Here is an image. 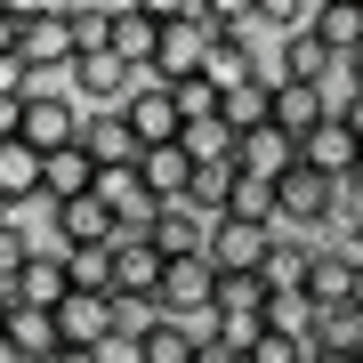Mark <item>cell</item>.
I'll return each mask as SVG.
<instances>
[{"instance_id": "1", "label": "cell", "mask_w": 363, "mask_h": 363, "mask_svg": "<svg viewBox=\"0 0 363 363\" xmlns=\"http://www.w3.org/2000/svg\"><path fill=\"white\" fill-rule=\"evenodd\" d=\"M121 121H130L138 154L145 145H178L186 138V113H178V89L162 73H130V97H121Z\"/></svg>"}, {"instance_id": "2", "label": "cell", "mask_w": 363, "mask_h": 363, "mask_svg": "<svg viewBox=\"0 0 363 363\" xmlns=\"http://www.w3.org/2000/svg\"><path fill=\"white\" fill-rule=\"evenodd\" d=\"M291 226H242V218H218L210 226V267L218 274H267L274 242H283Z\"/></svg>"}, {"instance_id": "3", "label": "cell", "mask_w": 363, "mask_h": 363, "mask_svg": "<svg viewBox=\"0 0 363 363\" xmlns=\"http://www.w3.org/2000/svg\"><path fill=\"white\" fill-rule=\"evenodd\" d=\"M210 40H218V25L194 9V16H178V25H162V40H154V73L178 89V81H194L202 65H210Z\"/></svg>"}, {"instance_id": "4", "label": "cell", "mask_w": 363, "mask_h": 363, "mask_svg": "<svg viewBox=\"0 0 363 363\" xmlns=\"http://www.w3.org/2000/svg\"><path fill=\"white\" fill-rule=\"evenodd\" d=\"M226 210H202V202H162L154 210V250L162 259H210V226H218Z\"/></svg>"}, {"instance_id": "5", "label": "cell", "mask_w": 363, "mask_h": 363, "mask_svg": "<svg viewBox=\"0 0 363 363\" xmlns=\"http://www.w3.org/2000/svg\"><path fill=\"white\" fill-rule=\"evenodd\" d=\"M16 57H25V73H73V16L65 9H49V16H33V25H16Z\"/></svg>"}, {"instance_id": "6", "label": "cell", "mask_w": 363, "mask_h": 363, "mask_svg": "<svg viewBox=\"0 0 363 363\" xmlns=\"http://www.w3.org/2000/svg\"><path fill=\"white\" fill-rule=\"evenodd\" d=\"M81 121H89V105H81L73 89H65V97H40V89H33V105H25V145H33V154H65V145H81Z\"/></svg>"}, {"instance_id": "7", "label": "cell", "mask_w": 363, "mask_h": 363, "mask_svg": "<svg viewBox=\"0 0 363 363\" xmlns=\"http://www.w3.org/2000/svg\"><path fill=\"white\" fill-rule=\"evenodd\" d=\"M9 298H16V307H40V315H57V307H65V298H73V274H65V250H33V259L25 267H16V283H9Z\"/></svg>"}, {"instance_id": "8", "label": "cell", "mask_w": 363, "mask_h": 363, "mask_svg": "<svg viewBox=\"0 0 363 363\" xmlns=\"http://www.w3.org/2000/svg\"><path fill=\"white\" fill-rule=\"evenodd\" d=\"M97 202L105 210H113V226L121 234H145V226H154V194H145V178H138V162H113V169H97Z\"/></svg>"}, {"instance_id": "9", "label": "cell", "mask_w": 363, "mask_h": 363, "mask_svg": "<svg viewBox=\"0 0 363 363\" xmlns=\"http://www.w3.org/2000/svg\"><path fill=\"white\" fill-rule=\"evenodd\" d=\"M162 250H154V234H113V298H154L162 283Z\"/></svg>"}, {"instance_id": "10", "label": "cell", "mask_w": 363, "mask_h": 363, "mask_svg": "<svg viewBox=\"0 0 363 363\" xmlns=\"http://www.w3.org/2000/svg\"><path fill=\"white\" fill-rule=\"evenodd\" d=\"M202 81H210L218 97H234V89H250V81H274V73H267V57L250 49V40L218 33V40H210V65H202Z\"/></svg>"}, {"instance_id": "11", "label": "cell", "mask_w": 363, "mask_h": 363, "mask_svg": "<svg viewBox=\"0 0 363 363\" xmlns=\"http://www.w3.org/2000/svg\"><path fill=\"white\" fill-rule=\"evenodd\" d=\"M49 226H57V250H97V242H113V210H105L97 194H81V202H57L49 210Z\"/></svg>"}, {"instance_id": "12", "label": "cell", "mask_w": 363, "mask_h": 363, "mask_svg": "<svg viewBox=\"0 0 363 363\" xmlns=\"http://www.w3.org/2000/svg\"><path fill=\"white\" fill-rule=\"evenodd\" d=\"M138 178H145L154 202H194V154H186V145H145Z\"/></svg>"}, {"instance_id": "13", "label": "cell", "mask_w": 363, "mask_h": 363, "mask_svg": "<svg viewBox=\"0 0 363 363\" xmlns=\"http://www.w3.org/2000/svg\"><path fill=\"white\" fill-rule=\"evenodd\" d=\"M57 331H65V347H105L113 339V291H73L57 307Z\"/></svg>"}, {"instance_id": "14", "label": "cell", "mask_w": 363, "mask_h": 363, "mask_svg": "<svg viewBox=\"0 0 363 363\" xmlns=\"http://www.w3.org/2000/svg\"><path fill=\"white\" fill-rule=\"evenodd\" d=\"M234 169H242V178H283V169H298V138H283L267 121V130H250V138H234Z\"/></svg>"}, {"instance_id": "15", "label": "cell", "mask_w": 363, "mask_h": 363, "mask_svg": "<svg viewBox=\"0 0 363 363\" xmlns=\"http://www.w3.org/2000/svg\"><path fill=\"white\" fill-rule=\"evenodd\" d=\"M40 169H49V154H33L25 138H0V202H9V210H33L40 202Z\"/></svg>"}, {"instance_id": "16", "label": "cell", "mask_w": 363, "mask_h": 363, "mask_svg": "<svg viewBox=\"0 0 363 363\" xmlns=\"http://www.w3.org/2000/svg\"><path fill=\"white\" fill-rule=\"evenodd\" d=\"M298 162H307V169H323L331 186H347V178H355V162H363V145H355L347 121H323V130L298 145Z\"/></svg>"}, {"instance_id": "17", "label": "cell", "mask_w": 363, "mask_h": 363, "mask_svg": "<svg viewBox=\"0 0 363 363\" xmlns=\"http://www.w3.org/2000/svg\"><path fill=\"white\" fill-rule=\"evenodd\" d=\"M81 194H97V162H89V145H65V154H49V169H40V202H81Z\"/></svg>"}, {"instance_id": "18", "label": "cell", "mask_w": 363, "mask_h": 363, "mask_svg": "<svg viewBox=\"0 0 363 363\" xmlns=\"http://www.w3.org/2000/svg\"><path fill=\"white\" fill-rule=\"evenodd\" d=\"M307 298L315 307H347L355 298V259L339 242H315V267H307Z\"/></svg>"}, {"instance_id": "19", "label": "cell", "mask_w": 363, "mask_h": 363, "mask_svg": "<svg viewBox=\"0 0 363 363\" xmlns=\"http://www.w3.org/2000/svg\"><path fill=\"white\" fill-rule=\"evenodd\" d=\"M331 65H339V57H331L315 33H283V49H274V81H298V89H315Z\"/></svg>"}, {"instance_id": "20", "label": "cell", "mask_w": 363, "mask_h": 363, "mask_svg": "<svg viewBox=\"0 0 363 363\" xmlns=\"http://www.w3.org/2000/svg\"><path fill=\"white\" fill-rule=\"evenodd\" d=\"M154 40H162V25L145 9H113V40H105V49H113L130 73H154Z\"/></svg>"}, {"instance_id": "21", "label": "cell", "mask_w": 363, "mask_h": 363, "mask_svg": "<svg viewBox=\"0 0 363 363\" xmlns=\"http://www.w3.org/2000/svg\"><path fill=\"white\" fill-rule=\"evenodd\" d=\"M274 130L307 145L315 130H323V97H315V89H298V81H274Z\"/></svg>"}, {"instance_id": "22", "label": "cell", "mask_w": 363, "mask_h": 363, "mask_svg": "<svg viewBox=\"0 0 363 363\" xmlns=\"http://www.w3.org/2000/svg\"><path fill=\"white\" fill-rule=\"evenodd\" d=\"M81 145H89V162H97V169L138 162V138H130V121H121V113H89V121H81Z\"/></svg>"}, {"instance_id": "23", "label": "cell", "mask_w": 363, "mask_h": 363, "mask_svg": "<svg viewBox=\"0 0 363 363\" xmlns=\"http://www.w3.org/2000/svg\"><path fill=\"white\" fill-rule=\"evenodd\" d=\"M218 121H226L234 138L267 130V121H274V81H250V89H234V97H218Z\"/></svg>"}, {"instance_id": "24", "label": "cell", "mask_w": 363, "mask_h": 363, "mask_svg": "<svg viewBox=\"0 0 363 363\" xmlns=\"http://www.w3.org/2000/svg\"><path fill=\"white\" fill-rule=\"evenodd\" d=\"M9 347L25 355V363H49L57 347H65V331H57V315H40V307H16V323H9Z\"/></svg>"}, {"instance_id": "25", "label": "cell", "mask_w": 363, "mask_h": 363, "mask_svg": "<svg viewBox=\"0 0 363 363\" xmlns=\"http://www.w3.org/2000/svg\"><path fill=\"white\" fill-rule=\"evenodd\" d=\"M315 347H323V355H363V307H355V298L315 315Z\"/></svg>"}, {"instance_id": "26", "label": "cell", "mask_w": 363, "mask_h": 363, "mask_svg": "<svg viewBox=\"0 0 363 363\" xmlns=\"http://www.w3.org/2000/svg\"><path fill=\"white\" fill-rule=\"evenodd\" d=\"M307 33L323 40L331 57H355V49H363V9H315V16H307Z\"/></svg>"}, {"instance_id": "27", "label": "cell", "mask_w": 363, "mask_h": 363, "mask_svg": "<svg viewBox=\"0 0 363 363\" xmlns=\"http://www.w3.org/2000/svg\"><path fill=\"white\" fill-rule=\"evenodd\" d=\"M315 298L307 291H267V331H291V339H315Z\"/></svg>"}, {"instance_id": "28", "label": "cell", "mask_w": 363, "mask_h": 363, "mask_svg": "<svg viewBox=\"0 0 363 363\" xmlns=\"http://www.w3.org/2000/svg\"><path fill=\"white\" fill-rule=\"evenodd\" d=\"M138 355H145V363H194V355H202V339L186 331V323H169V315H162V323L138 339Z\"/></svg>"}, {"instance_id": "29", "label": "cell", "mask_w": 363, "mask_h": 363, "mask_svg": "<svg viewBox=\"0 0 363 363\" xmlns=\"http://www.w3.org/2000/svg\"><path fill=\"white\" fill-rule=\"evenodd\" d=\"M226 218H242V226H283V218H274V186H267V178H234Z\"/></svg>"}, {"instance_id": "30", "label": "cell", "mask_w": 363, "mask_h": 363, "mask_svg": "<svg viewBox=\"0 0 363 363\" xmlns=\"http://www.w3.org/2000/svg\"><path fill=\"white\" fill-rule=\"evenodd\" d=\"M218 315H267V274H218Z\"/></svg>"}, {"instance_id": "31", "label": "cell", "mask_w": 363, "mask_h": 363, "mask_svg": "<svg viewBox=\"0 0 363 363\" xmlns=\"http://www.w3.org/2000/svg\"><path fill=\"white\" fill-rule=\"evenodd\" d=\"M65 274H73V291H113V242H97V250H65Z\"/></svg>"}, {"instance_id": "32", "label": "cell", "mask_w": 363, "mask_h": 363, "mask_svg": "<svg viewBox=\"0 0 363 363\" xmlns=\"http://www.w3.org/2000/svg\"><path fill=\"white\" fill-rule=\"evenodd\" d=\"M33 226H25V210H9V218H0V283H16V267L33 259Z\"/></svg>"}, {"instance_id": "33", "label": "cell", "mask_w": 363, "mask_h": 363, "mask_svg": "<svg viewBox=\"0 0 363 363\" xmlns=\"http://www.w3.org/2000/svg\"><path fill=\"white\" fill-rule=\"evenodd\" d=\"M178 145L194 154V169H202V162H234V130H226V121H194Z\"/></svg>"}, {"instance_id": "34", "label": "cell", "mask_w": 363, "mask_h": 363, "mask_svg": "<svg viewBox=\"0 0 363 363\" xmlns=\"http://www.w3.org/2000/svg\"><path fill=\"white\" fill-rule=\"evenodd\" d=\"M178 113H186V130H194V121H218V89H210L202 73L178 81Z\"/></svg>"}, {"instance_id": "35", "label": "cell", "mask_w": 363, "mask_h": 363, "mask_svg": "<svg viewBox=\"0 0 363 363\" xmlns=\"http://www.w3.org/2000/svg\"><path fill=\"white\" fill-rule=\"evenodd\" d=\"M259 16L274 33H307V16H315V0H259Z\"/></svg>"}, {"instance_id": "36", "label": "cell", "mask_w": 363, "mask_h": 363, "mask_svg": "<svg viewBox=\"0 0 363 363\" xmlns=\"http://www.w3.org/2000/svg\"><path fill=\"white\" fill-rule=\"evenodd\" d=\"M202 16H210L218 33H234L242 16H259V0H202Z\"/></svg>"}, {"instance_id": "37", "label": "cell", "mask_w": 363, "mask_h": 363, "mask_svg": "<svg viewBox=\"0 0 363 363\" xmlns=\"http://www.w3.org/2000/svg\"><path fill=\"white\" fill-rule=\"evenodd\" d=\"M0 97H33V73H25V57H0Z\"/></svg>"}, {"instance_id": "38", "label": "cell", "mask_w": 363, "mask_h": 363, "mask_svg": "<svg viewBox=\"0 0 363 363\" xmlns=\"http://www.w3.org/2000/svg\"><path fill=\"white\" fill-rule=\"evenodd\" d=\"M130 9H145V16H154V25H178V16H194L202 0H130Z\"/></svg>"}, {"instance_id": "39", "label": "cell", "mask_w": 363, "mask_h": 363, "mask_svg": "<svg viewBox=\"0 0 363 363\" xmlns=\"http://www.w3.org/2000/svg\"><path fill=\"white\" fill-rule=\"evenodd\" d=\"M25 105L33 97H0V138H25Z\"/></svg>"}, {"instance_id": "40", "label": "cell", "mask_w": 363, "mask_h": 363, "mask_svg": "<svg viewBox=\"0 0 363 363\" xmlns=\"http://www.w3.org/2000/svg\"><path fill=\"white\" fill-rule=\"evenodd\" d=\"M0 9H9V16H16V25H33V16H49V9H57V0H0Z\"/></svg>"}, {"instance_id": "41", "label": "cell", "mask_w": 363, "mask_h": 363, "mask_svg": "<svg viewBox=\"0 0 363 363\" xmlns=\"http://www.w3.org/2000/svg\"><path fill=\"white\" fill-rule=\"evenodd\" d=\"M194 363H250V355H242V347H218V339H202V355H194Z\"/></svg>"}, {"instance_id": "42", "label": "cell", "mask_w": 363, "mask_h": 363, "mask_svg": "<svg viewBox=\"0 0 363 363\" xmlns=\"http://www.w3.org/2000/svg\"><path fill=\"white\" fill-rule=\"evenodd\" d=\"M339 250H347V259H355V267H363V218H355V226H347V234H339Z\"/></svg>"}, {"instance_id": "43", "label": "cell", "mask_w": 363, "mask_h": 363, "mask_svg": "<svg viewBox=\"0 0 363 363\" xmlns=\"http://www.w3.org/2000/svg\"><path fill=\"white\" fill-rule=\"evenodd\" d=\"M49 363H97V347H57Z\"/></svg>"}, {"instance_id": "44", "label": "cell", "mask_w": 363, "mask_h": 363, "mask_svg": "<svg viewBox=\"0 0 363 363\" xmlns=\"http://www.w3.org/2000/svg\"><path fill=\"white\" fill-rule=\"evenodd\" d=\"M9 323H16V298H9V283H0V339H9Z\"/></svg>"}, {"instance_id": "45", "label": "cell", "mask_w": 363, "mask_h": 363, "mask_svg": "<svg viewBox=\"0 0 363 363\" xmlns=\"http://www.w3.org/2000/svg\"><path fill=\"white\" fill-rule=\"evenodd\" d=\"M9 49H16V16L0 9V57H9Z\"/></svg>"}, {"instance_id": "46", "label": "cell", "mask_w": 363, "mask_h": 363, "mask_svg": "<svg viewBox=\"0 0 363 363\" xmlns=\"http://www.w3.org/2000/svg\"><path fill=\"white\" fill-rule=\"evenodd\" d=\"M347 130H355V145H363V97H355V105H347Z\"/></svg>"}, {"instance_id": "47", "label": "cell", "mask_w": 363, "mask_h": 363, "mask_svg": "<svg viewBox=\"0 0 363 363\" xmlns=\"http://www.w3.org/2000/svg\"><path fill=\"white\" fill-rule=\"evenodd\" d=\"M315 363H363V355H323V347H315Z\"/></svg>"}, {"instance_id": "48", "label": "cell", "mask_w": 363, "mask_h": 363, "mask_svg": "<svg viewBox=\"0 0 363 363\" xmlns=\"http://www.w3.org/2000/svg\"><path fill=\"white\" fill-rule=\"evenodd\" d=\"M347 194H355V202H363V162H355V178H347Z\"/></svg>"}, {"instance_id": "49", "label": "cell", "mask_w": 363, "mask_h": 363, "mask_svg": "<svg viewBox=\"0 0 363 363\" xmlns=\"http://www.w3.org/2000/svg\"><path fill=\"white\" fill-rule=\"evenodd\" d=\"M315 9H363V0H315Z\"/></svg>"}, {"instance_id": "50", "label": "cell", "mask_w": 363, "mask_h": 363, "mask_svg": "<svg viewBox=\"0 0 363 363\" xmlns=\"http://www.w3.org/2000/svg\"><path fill=\"white\" fill-rule=\"evenodd\" d=\"M355 307H363V267H355Z\"/></svg>"}, {"instance_id": "51", "label": "cell", "mask_w": 363, "mask_h": 363, "mask_svg": "<svg viewBox=\"0 0 363 363\" xmlns=\"http://www.w3.org/2000/svg\"><path fill=\"white\" fill-rule=\"evenodd\" d=\"M355 81H363V49H355Z\"/></svg>"}, {"instance_id": "52", "label": "cell", "mask_w": 363, "mask_h": 363, "mask_svg": "<svg viewBox=\"0 0 363 363\" xmlns=\"http://www.w3.org/2000/svg\"><path fill=\"white\" fill-rule=\"evenodd\" d=\"M57 9H81V0H57Z\"/></svg>"}, {"instance_id": "53", "label": "cell", "mask_w": 363, "mask_h": 363, "mask_svg": "<svg viewBox=\"0 0 363 363\" xmlns=\"http://www.w3.org/2000/svg\"><path fill=\"white\" fill-rule=\"evenodd\" d=\"M0 218H9V202H0Z\"/></svg>"}, {"instance_id": "54", "label": "cell", "mask_w": 363, "mask_h": 363, "mask_svg": "<svg viewBox=\"0 0 363 363\" xmlns=\"http://www.w3.org/2000/svg\"><path fill=\"white\" fill-rule=\"evenodd\" d=\"M113 9H130V0H113Z\"/></svg>"}]
</instances>
